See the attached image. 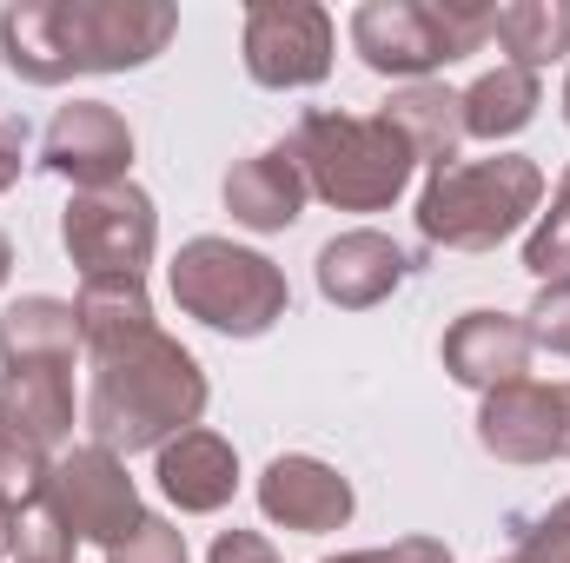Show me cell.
<instances>
[{
  "instance_id": "6da1fadb",
  "label": "cell",
  "mask_w": 570,
  "mask_h": 563,
  "mask_svg": "<svg viewBox=\"0 0 570 563\" xmlns=\"http://www.w3.org/2000/svg\"><path fill=\"white\" fill-rule=\"evenodd\" d=\"M179 33L173 0H13L0 7L7 73L60 87L73 73H134Z\"/></svg>"
},
{
  "instance_id": "7a4b0ae2",
  "label": "cell",
  "mask_w": 570,
  "mask_h": 563,
  "mask_svg": "<svg viewBox=\"0 0 570 563\" xmlns=\"http://www.w3.org/2000/svg\"><path fill=\"white\" fill-rule=\"evenodd\" d=\"M94 358V392H87V431L114 457L134 451H166L179 431H193L206 412V372L199 358L166 338L159 325L140 338H120Z\"/></svg>"
},
{
  "instance_id": "3957f363",
  "label": "cell",
  "mask_w": 570,
  "mask_h": 563,
  "mask_svg": "<svg viewBox=\"0 0 570 563\" xmlns=\"http://www.w3.org/2000/svg\"><path fill=\"white\" fill-rule=\"evenodd\" d=\"M73 298L33 292L0 312V418L33 451H60L73 437Z\"/></svg>"
},
{
  "instance_id": "277c9868",
  "label": "cell",
  "mask_w": 570,
  "mask_h": 563,
  "mask_svg": "<svg viewBox=\"0 0 570 563\" xmlns=\"http://www.w3.org/2000/svg\"><path fill=\"white\" fill-rule=\"evenodd\" d=\"M285 146H292L305 186L338 213H385L419 172L412 140L385 113H325V107H312Z\"/></svg>"
},
{
  "instance_id": "5b68a950",
  "label": "cell",
  "mask_w": 570,
  "mask_h": 563,
  "mask_svg": "<svg viewBox=\"0 0 570 563\" xmlns=\"http://www.w3.org/2000/svg\"><path fill=\"white\" fill-rule=\"evenodd\" d=\"M544 206V166L524 152L451 159L419 192V233L444 253H491Z\"/></svg>"
},
{
  "instance_id": "8992f818",
  "label": "cell",
  "mask_w": 570,
  "mask_h": 563,
  "mask_svg": "<svg viewBox=\"0 0 570 563\" xmlns=\"http://www.w3.org/2000/svg\"><path fill=\"white\" fill-rule=\"evenodd\" d=\"M173 305L186 318H199L206 332L266 338L285 318V305H292V285L266 253L206 233V239H186L173 253Z\"/></svg>"
},
{
  "instance_id": "52a82bcc",
  "label": "cell",
  "mask_w": 570,
  "mask_h": 563,
  "mask_svg": "<svg viewBox=\"0 0 570 563\" xmlns=\"http://www.w3.org/2000/svg\"><path fill=\"white\" fill-rule=\"evenodd\" d=\"M491 40L484 0H365L352 13V47L385 80H431L438 67L478 53Z\"/></svg>"
},
{
  "instance_id": "ba28073f",
  "label": "cell",
  "mask_w": 570,
  "mask_h": 563,
  "mask_svg": "<svg viewBox=\"0 0 570 563\" xmlns=\"http://www.w3.org/2000/svg\"><path fill=\"white\" fill-rule=\"evenodd\" d=\"M60 246L87 279H146L159 246V213L134 179L73 192V206L60 213Z\"/></svg>"
},
{
  "instance_id": "9c48e42d",
  "label": "cell",
  "mask_w": 570,
  "mask_h": 563,
  "mask_svg": "<svg viewBox=\"0 0 570 563\" xmlns=\"http://www.w3.org/2000/svg\"><path fill=\"white\" fill-rule=\"evenodd\" d=\"M47 497H53V511L67 517L73 544L114 551V544H127L146 524L140 491H134V477H127V457H114L107 444H80V451L53 457Z\"/></svg>"
},
{
  "instance_id": "30bf717a",
  "label": "cell",
  "mask_w": 570,
  "mask_h": 563,
  "mask_svg": "<svg viewBox=\"0 0 570 563\" xmlns=\"http://www.w3.org/2000/svg\"><path fill=\"white\" fill-rule=\"evenodd\" d=\"M332 13L318 0H253L246 7V73L273 93L318 87L332 73Z\"/></svg>"
},
{
  "instance_id": "8fae6325",
  "label": "cell",
  "mask_w": 570,
  "mask_h": 563,
  "mask_svg": "<svg viewBox=\"0 0 570 563\" xmlns=\"http://www.w3.org/2000/svg\"><path fill=\"white\" fill-rule=\"evenodd\" d=\"M40 166L53 179H73V192H100V186H120L127 166H134V127L107 107V100H73L47 120V140H40Z\"/></svg>"
},
{
  "instance_id": "7c38bea8",
  "label": "cell",
  "mask_w": 570,
  "mask_h": 563,
  "mask_svg": "<svg viewBox=\"0 0 570 563\" xmlns=\"http://www.w3.org/2000/svg\"><path fill=\"white\" fill-rule=\"evenodd\" d=\"M478 444L504 464H551L570 451V385H504L478 412Z\"/></svg>"
},
{
  "instance_id": "4fadbf2b",
  "label": "cell",
  "mask_w": 570,
  "mask_h": 563,
  "mask_svg": "<svg viewBox=\"0 0 570 563\" xmlns=\"http://www.w3.org/2000/svg\"><path fill=\"white\" fill-rule=\"evenodd\" d=\"M352 477L332 471L325 457H305V451H285L259 471V511L298 531V537H325V531H345L352 524Z\"/></svg>"
},
{
  "instance_id": "5bb4252c",
  "label": "cell",
  "mask_w": 570,
  "mask_h": 563,
  "mask_svg": "<svg viewBox=\"0 0 570 563\" xmlns=\"http://www.w3.org/2000/svg\"><path fill=\"white\" fill-rule=\"evenodd\" d=\"M405 273H412L405 246L385 239V233H372V226L338 233V239L318 246V292H325V305H338V312H372V305H385V298L405 285Z\"/></svg>"
},
{
  "instance_id": "9a60e30c",
  "label": "cell",
  "mask_w": 570,
  "mask_h": 563,
  "mask_svg": "<svg viewBox=\"0 0 570 563\" xmlns=\"http://www.w3.org/2000/svg\"><path fill=\"white\" fill-rule=\"evenodd\" d=\"M531 332H524V318H511V312H464L451 332H444V372L458 378V385H471V392H504V385H518L524 372H531Z\"/></svg>"
},
{
  "instance_id": "2e32d148",
  "label": "cell",
  "mask_w": 570,
  "mask_h": 563,
  "mask_svg": "<svg viewBox=\"0 0 570 563\" xmlns=\"http://www.w3.org/2000/svg\"><path fill=\"white\" fill-rule=\"evenodd\" d=\"M159 491L186 511V517H213V511H226L233 504V491H239V451L219 437V431H206V424H193V431H179L166 451H159Z\"/></svg>"
},
{
  "instance_id": "e0dca14e",
  "label": "cell",
  "mask_w": 570,
  "mask_h": 563,
  "mask_svg": "<svg viewBox=\"0 0 570 563\" xmlns=\"http://www.w3.org/2000/svg\"><path fill=\"white\" fill-rule=\"evenodd\" d=\"M219 199H226V213H233L246 233H285V226L305 213L312 186H305L292 146H266V152H253V159H239V166L226 172Z\"/></svg>"
},
{
  "instance_id": "ac0fdd59",
  "label": "cell",
  "mask_w": 570,
  "mask_h": 563,
  "mask_svg": "<svg viewBox=\"0 0 570 563\" xmlns=\"http://www.w3.org/2000/svg\"><path fill=\"white\" fill-rule=\"evenodd\" d=\"M385 120L412 140L419 152V166H451L458 159V146H464V93H451V87H438V80H412V87H399L392 100H385Z\"/></svg>"
},
{
  "instance_id": "d6986e66",
  "label": "cell",
  "mask_w": 570,
  "mask_h": 563,
  "mask_svg": "<svg viewBox=\"0 0 570 563\" xmlns=\"http://www.w3.org/2000/svg\"><path fill=\"white\" fill-rule=\"evenodd\" d=\"M538 107H544V87H538V73H524V67H491V73H478L471 87H464V140H511V134H524L531 120H538Z\"/></svg>"
},
{
  "instance_id": "ffe728a7",
  "label": "cell",
  "mask_w": 570,
  "mask_h": 563,
  "mask_svg": "<svg viewBox=\"0 0 570 563\" xmlns=\"http://www.w3.org/2000/svg\"><path fill=\"white\" fill-rule=\"evenodd\" d=\"M491 40L524 73L564 60L570 53V0H504V7H491Z\"/></svg>"
},
{
  "instance_id": "44dd1931",
  "label": "cell",
  "mask_w": 570,
  "mask_h": 563,
  "mask_svg": "<svg viewBox=\"0 0 570 563\" xmlns=\"http://www.w3.org/2000/svg\"><path fill=\"white\" fill-rule=\"evenodd\" d=\"M73 318H80V345L87 352H107L120 338H140V332H153L146 279H80Z\"/></svg>"
},
{
  "instance_id": "7402d4cb",
  "label": "cell",
  "mask_w": 570,
  "mask_h": 563,
  "mask_svg": "<svg viewBox=\"0 0 570 563\" xmlns=\"http://www.w3.org/2000/svg\"><path fill=\"white\" fill-rule=\"evenodd\" d=\"M13 563H73V531L53 511V497H33L13 511Z\"/></svg>"
},
{
  "instance_id": "603a6c76",
  "label": "cell",
  "mask_w": 570,
  "mask_h": 563,
  "mask_svg": "<svg viewBox=\"0 0 570 563\" xmlns=\"http://www.w3.org/2000/svg\"><path fill=\"white\" fill-rule=\"evenodd\" d=\"M47 477H53V457L33 451L27 437H13V424L0 418V497L20 511V504L47 497Z\"/></svg>"
},
{
  "instance_id": "cb8c5ba5",
  "label": "cell",
  "mask_w": 570,
  "mask_h": 563,
  "mask_svg": "<svg viewBox=\"0 0 570 563\" xmlns=\"http://www.w3.org/2000/svg\"><path fill=\"white\" fill-rule=\"evenodd\" d=\"M524 273H538V279H564L570 273V172L558 179L551 213L538 219V233L524 239Z\"/></svg>"
},
{
  "instance_id": "d4e9b609",
  "label": "cell",
  "mask_w": 570,
  "mask_h": 563,
  "mask_svg": "<svg viewBox=\"0 0 570 563\" xmlns=\"http://www.w3.org/2000/svg\"><path fill=\"white\" fill-rule=\"evenodd\" d=\"M524 332H531V345L570 358V273L538 285V298H531V312H524Z\"/></svg>"
},
{
  "instance_id": "484cf974",
  "label": "cell",
  "mask_w": 570,
  "mask_h": 563,
  "mask_svg": "<svg viewBox=\"0 0 570 563\" xmlns=\"http://www.w3.org/2000/svg\"><path fill=\"white\" fill-rule=\"evenodd\" d=\"M498 563H570V497L564 504H551L524 537H518V551Z\"/></svg>"
},
{
  "instance_id": "4316f807",
  "label": "cell",
  "mask_w": 570,
  "mask_h": 563,
  "mask_svg": "<svg viewBox=\"0 0 570 563\" xmlns=\"http://www.w3.org/2000/svg\"><path fill=\"white\" fill-rule=\"evenodd\" d=\"M107 563H186V537H179L166 517H146L127 544L107 551Z\"/></svg>"
},
{
  "instance_id": "83f0119b",
  "label": "cell",
  "mask_w": 570,
  "mask_h": 563,
  "mask_svg": "<svg viewBox=\"0 0 570 563\" xmlns=\"http://www.w3.org/2000/svg\"><path fill=\"white\" fill-rule=\"evenodd\" d=\"M325 563H451V551L438 537H405L392 551H345V557H325Z\"/></svg>"
},
{
  "instance_id": "f1b7e54d",
  "label": "cell",
  "mask_w": 570,
  "mask_h": 563,
  "mask_svg": "<svg viewBox=\"0 0 570 563\" xmlns=\"http://www.w3.org/2000/svg\"><path fill=\"white\" fill-rule=\"evenodd\" d=\"M206 563H279V551L259 537V531H219Z\"/></svg>"
},
{
  "instance_id": "f546056e",
  "label": "cell",
  "mask_w": 570,
  "mask_h": 563,
  "mask_svg": "<svg viewBox=\"0 0 570 563\" xmlns=\"http://www.w3.org/2000/svg\"><path fill=\"white\" fill-rule=\"evenodd\" d=\"M20 159H27V134L13 120H0V192L20 179Z\"/></svg>"
},
{
  "instance_id": "4dcf8cb0",
  "label": "cell",
  "mask_w": 570,
  "mask_h": 563,
  "mask_svg": "<svg viewBox=\"0 0 570 563\" xmlns=\"http://www.w3.org/2000/svg\"><path fill=\"white\" fill-rule=\"evenodd\" d=\"M7 273H13V239L0 233V285H7Z\"/></svg>"
},
{
  "instance_id": "1f68e13d",
  "label": "cell",
  "mask_w": 570,
  "mask_h": 563,
  "mask_svg": "<svg viewBox=\"0 0 570 563\" xmlns=\"http://www.w3.org/2000/svg\"><path fill=\"white\" fill-rule=\"evenodd\" d=\"M564 127H570V80H564Z\"/></svg>"
}]
</instances>
